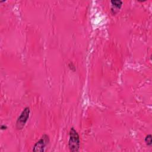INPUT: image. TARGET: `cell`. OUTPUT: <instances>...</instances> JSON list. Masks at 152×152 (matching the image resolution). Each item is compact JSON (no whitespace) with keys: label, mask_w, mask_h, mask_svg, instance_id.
<instances>
[{"label":"cell","mask_w":152,"mask_h":152,"mask_svg":"<svg viewBox=\"0 0 152 152\" xmlns=\"http://www.w3.org/2000/svg\"><path fill=\"white\" fill-rule=\"evenodd\" d=\"M80 138L77 132L73 127L71 128L69 132V139L68 142L70 151L72 152L78 151L80 148Z\"/></svg>","instance_id":"1"},{"label":"cell","mask_w":152,"mask_h":152,"mask_svg":"<svg viewBox=\"0 0 152 152\" xmlns=\"http://www.w3.org/2000/svg\"><path fill=\"white\" fill-rule=\"evenodd\" d=\"M110 2L112 5L111 11L113 14H115L121 8L122 4V1L120 0H113L111 1Z\"/></svg>","instance_id":"4"},{"label":"cell","mask_w":152,"mask_h":152,"mask_svg":"<svg viewBox=\"0 0 152 152\" xmlns=\"http://www.w3.org/2000/svg\"><path fill=\"white\" fill-rule=\"evenodd\" d=\"M145 142H146L147 145L148 146H151L152 144V137L151 135L148 134L145 138Z\"/></svg>","instance_id":"5"},{"label":"cell","mask_w":152,"mask_h":152,"mask_svg":"<svg viewBox=\"0 0 152 152\" xmlns=\"http://www.w3.org/2000/svg\"><path fill=\"white\" fill-rule=\"evenodd\" d=\"M49 142V136L45 134L35 144L33 147V151H40L42 152L45 150V148Z\"/></svg>","instance_id":"3"},{"label":"cell","mask_w":152,"mask_h":152,"mask_svg":"<svg viewBox=\"0 0 152 152\" xmlns=\"http://www.w3.org/2000/svg\"><path fill=\"white\" fill-rule=\"evenodd\" d=\"M30 114V109L28 107L24 108L21 115L18 117L16 122V128L18 129H21L24 128L26 122L27 121Z\"/></svg>","instance_id":"2"},{"label":"cell","mask_w":152,"mask_h":152,"mask_svg":"<svg viewBox=\"0 0 152 152\" xmlns=\"http://www.w3.org/2000/svg\"><path fill=\"white\" fill-rule=\"evenodd\" d=\"M1 129H5L7 128V126H5V125H2V126H1Z\"/></svg>","instance_id":"6"}]
</instances>
